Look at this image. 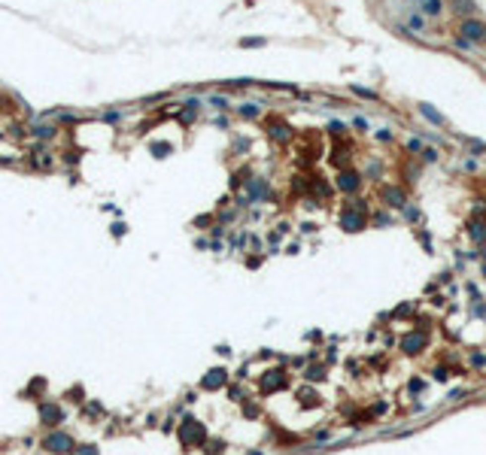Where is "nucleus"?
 <instances>
[{"instance_id":"f257e3e1","label":"nucleus","mask_w":486,"mask_h":455,"mask_svg":"<svg viewBox=\"0 0 486 455\" xmlns=\"http://www.w3.org/2000/svg\"><path fill=\"white\" fill-rule=\"evenodd\" d=\"M371 225V209H368V201L362 198H350L340 209V231L347 234H359Z\"/></svg>"},{"instance_id":"f03ea898","label":"nucleus","mask_w":486,"mask_h":455,"mask_svg":"<svg viewBox=\"0 0 486 455\" xmlns=\"http://www.w3.org/2000/svg\"><path fill=\"white\" fill-rule=\"evenodd\" d=\"M362 185H364V176L359 170H353V167H344V170H337V176H334V188L344 191L347 198H356L362 191Z\"/></svg>"},{"instance_id":"7ed1b4c3","label":"nucleus","mask_w":486,"mask_h":455,"mask_svg":"<svg viewBox=\"0 0 486 455\" xmlns=\"http://www.w3.org/2000/svg\"><path fill=\"white\" fill-rule=\"evenodd\" d=\"M377 198H380V203L386 206V209H404L410 201H407V191L401 188V185H395V182H386V185H380V191H377Z\"/></svg>"},{"instance_id":"20e7f679","label":"nucleus","mask_w":486,"mask_h":455,"mask_svg":"<svg viewBox=\"0 0 486 455\" xmlns=\"http://www.w3.org/2000/svg\"><path fill=\"white\" fill-rule=\"evenodd\" d=\"M456 34L468 37L474 46H486V18H480V15L462 18V21H459V28H456Z\"/></svg>"},{"instance_id":"39448f33","label":"nucleus","mask_w":486,"mask_h":455,"mask_svg":"<svg viewBox=\"0 0 486 455\" xmlns=\"http://www.w3.org/2000/svg\"><path fill=\"white\" fill-rule=\"evenodd\" d=\"M267 137H271L277 146H289V143L295 140V128H292L283 115H274V118H267Z\"/></svg>"},{"instance_id":"423d86ee","label":"nucleus","mask_w":486,"mask_h":455,"mask_svg":"<svg viewBox=\"0 0 486 455\" xmlns=\"http://www.w3.org/2000/svg\"><path fill=\"white\" fill-rule=\"evenodd\" d=\"M180 440H182V446H185V449L204 446V440H207V431H204V425H201L198 419H185V422H182V428H180Z\"/></svg>"},{"instance_id":"0eeeda50","label":"nucleus","mask_w":486,"mask_h":455,"mask_svg":"<svg viewBox=\"0 0 486 455\" xmlns=\"http://www.w3.org/2000/svg\"><path fill=\"white\" fill-rule=\"evenodd\" d=\"M289 386V370L286 367H274V370H264L261 376V395H271Z\"/></svg>"},{"instance_id":"6e6552de","label":"nucleus","mask_w":486,"mask_h":455,"mask_svg":"<svg viewBox=\"0 0 486 455\" xmlns=\"http://www.w3.org/2000/svg\"><path fill=\"white\" fill-rule=\"evenodd\" d=\"M246 201H249V203L271 201V185H267V179H261V176L255 179V176H252V179L246 182Z\"/></svg>"},{"instance_id":"1a4fd4ad","label":"nucleus","mask_w":486,"mask_h":455,"mask_svg":"<svg viewBox=\"0 0 486 455\" xmlns=\"http://www.w3.org/2000/svg\"><path fill=\"white\" fill-rule=\"evenodd\" d=\"M228 386V370L225 367H213L204 379H201V389L204 392H219V389H225Z\"/></svg>"},{"instance_id":"9d476101","label":"nucleus","mask_w":486,"mask_h":455,"mask_svg":"<svg viewBox=\"0 0 486 455\" xmlns=\"http://www.w3.org/2000/svg\"><path fill=\"white\" fill-rule=\"evenodd\" d=\"M425 334H420V331H410V334H404L401 337V352L404 355H420L423 349H425Z\"/></svg>"},{"instance_id":"9b49d317","label":"nucleus","mask_w":486,"mask_h":455,"mask_svg":"<svg viewBox=\"0 0 486 455\" xmlns=\"http://www.w3.org/2000/svg\"><path fill=\"white\" fill-rule=\"evenodd\" d=\"M417 112H420V115L425 118L428 125H434V128H447V118H444V112H437V109H434L431 103L420 101V103H417Z\"/></svg>"},{"instance_id":"f8f14e48","label":"nucleus","mask_w":486,"mask_h":455,"mask_svg":"<svg viewBox=\"0 0 486 455\" xmlns=\"http://www.w3.org/2000/svg\"><path fill=\"white\" fill-rule=\"evenodd\" d=\"M350 158H353V146H347L344 143V137H337L334 140V155H331V161H334V167H350Z\"/></svg>"},{"instance_id":"ddd939ff","label":"nucleus","mask_w":486,"mask_h":455,"mask_svg":"<svg viewBox=\"0 0 486 455\" xmlns=\"http://www.w3.org/2000/svg\"><path fill=\"white\" fill-rule=\"evenodd\" d=\"M447 9H450L453 15H459V21L477 15V3H474V0H447Z\"/></svg>"},{"instance_id":"4468645a","label":"nucleus","mask_w":486,"mask_h":455,"mask_svg":"<svg viewBox=\"0 0 486 455\" xmlns=\"http://www.w3.org/2000/svg\"><path fill=\"white\" fill-rule=\"evenodd\" d=\"M43 446L52 449V452H67V449H73V440H70V434H64V431H55V434H49L43 440Z\"/></svg>"},{"instance_id":"2eb2a0df","label":"nucleus","mask_w":486,"mask_h":455,"mask_svg":"<svg viewBox=\"0 0 486 455\" xmlns=\"http://www.w3.org/2000/svg\"><path fill=\"white\" fill-rule=\"evenodd\" d=\"M420 12L428 21H437V18L447 12V0H425V3H420Z\"/></svg>"},{"instance_id":"dca6fc26","label":"nucleus","mask_w":486,"mask_h":455,"mask_svg":"<svg viewBox=\"0 0 486 455\" xmlns=\"http://www.w3.org/2000/svg\"><path fill=\"white\" fill-rule=\"evenodd\" d=\"M468 240L477 246H486V219H471L468 222Z\"/></svg>"},{"instance_id":"f3484780","label":"nucleus","mask_w":486,"mask_h":455,"mask_svg":"<svg viewBox=\"0 0 486 455\" xmlns=\"http://www.w3.org/2000/svg\"><path fill=\"white\" fill-rule=\"evenodd\" d=\"M407 28H410V34H425L431 28V21L420 9H413V12H407Z\"/></svg>"},{"instance_id":"a211bd4d","label":"nucleus","mask_w":486,"mask_h":455,"mask_svg":"<svg viewBox=\"0 0 486 455\" xmlns=\"http://www.w3.org/2000/svg\"><path fill=\"white\" fill-rule=\"evenodd\" d=\"M459 140L465 143V149H468L471 158H486V143L483 140H477V137H459Z\"/></svg>"},{"instance_id":"6ab92c4d","label":"nucleus","mask_w":486,"mask_h":455,"mask_svg":"<svg viewBox=\"0 0 486 455\" xmlns=\"http://www.w3.org/2000/svg\"><path fill=\"white\" fill-rule=\"evenodd\" d=\"M350 88V94H356V98H362V101H371V103H380V94L374 91V88H364V85H347Z\"/></svg>"},{"instance_id":"aec40b11","label":"nucleus","mask_w":486,"mask_h":455,"mask_svg":"<svg viewBox=\"0 0 486 455\" xmlns=\"http://www.w3.org/2000/svg\"><path fill=\"white\" fill-rule=\"evenodd\" d=\"M450 43H453V49H456V52H462V55H471V52L477 49V46H474L468 37H462V34H453V40H450Z\"/></svg>"},{"instance_id":"412c9836","label":"nucleus","mask_w":486,"mask_h":455,"mask_svg":"<svg viewBox=\"0 0 486 455\" xmlns=\"http://www.w3.org/2000/svg\"><path fill=\"white\" fill-rule=\"evenodd\" d=\"M40 419H43V425H58V419H64V413L58 410V406H43Z\"/></svg>"},{"instance_id":"4be33fe9","label":"nucleus","mask_w":486,"mask_h":455,"mask_svg":"<svg viewBox=\"0 0 486 455\" xmlns=\"http://www.w3.org/2000/svg\"><path fill=\"white\" fill-rule=\"evenodd\" d=\"M237 115H240V118H258V115H261V103H249V101L240 103V106H237Z\"/></svg>"},{"instance_id":"5701e85b","label":"nucleus","mask_w":486,"mask_h":455,"mask_svg":"<svg viewBox=\"0 0 486 455\" xmlns=\"http://www.w3.org/2000/svg\"><path fill=\"white\" fill-rule=\"evenodd\" d=\"M249 179H252V170H249V167H240V170L231 176V188H240V185L246 188V182H249Z\"/></svg>"},{"instance_id":"b1692460","label":"nucleus","mask_w":486,"mask_h":455,"mask_svg":"<svg viewBox=\"0 0 486 455\" xmlns=\"http://www.w3.org/2000/svg\"><path fill=\"white\" fill-rule=\"evenodd\" d=\"M437 161H441V149L437 146H425L420 152V164H437Z\"/></svg>"},{"instance_id":"393cba45","label":"nucleus","mask_w":486,"mask_h":455,"mask_svg":"<svg viewBox=\"0 0 486 455\" xmlns=\"http://www.w3.org/2000/svg\"><path fill=\"white\" fill-rule=\"evenodd\" d=\"M267 37H240V49H264Z\"/></svg>"},{"instance_id":"a878e982","label":"nucleus","mask_w":486,"mask_h":455,"mask_svg":"<svg viewBox=\"0 0 486 455\" xmlns=\"http://www.w3.org/2000/svg\"><path fill=\"white\" fill-rule=\"evenodd\" d=\"M364 176H368V179H383V161L380 158H374V161H368V170H364Z\"/></svg>"},{"instance_id":"bb28decb","label":"nucleus","mask_w":486,"mask_h":455,"mask_svg":"<svg viewBox=\"0 0 486 455\" xmlns=\"http://www.w3.org/2000/svg\"><path fill=\"white\" fill-rule=\"evenodd\" d=\"M425 149V140L423 137H410L407 140V155H413V158H420V152Z\"/></svg>"},{"instance_id":"cd10ccee","label":"nucleus","mask_w":486,"mask_h":455,"mask_svg":"<svg viewBox=\"0 0 486 455\" xmlns=\"http://www.w3.org/2000/svg\"><path fill=\"white\" fill-rule=\"evenodd\" d=\"M371 137H374L377 143H395V131H392V128H377Z\"/></svg>"},{"instance_id":"c85d7f7f","label":"nucleus","mask_w":486,"mask_h":455,"mask_svg":"<svg viewBox=\"0 0 486 455\" xmlns=\"http://www.w3.org/2000/svg\"><path fill=\"white\" fill-rule=\"evenodd\" d=\"M401 215H404L407 222H420V219H423V212H420V206H417V203H407V206L401 209Z\"/></svg>"},{"instance_id":"c756f323","label":"nucleus","mask_w":486,"mask_h":455,"mask_svg":"<svg viewBox=\"0 0 486 455\" xmlns=\"http://www.w3.org/2000/svg\"><path fill=\"white\" fill-rule=\"evenodd\" d=\"M210 106H216V109H231L228 94H210Z\"/></svg>"},{"instance_id":"7c9ffc66","label":"nucleus","mask_w":486,"mask_h":455,"mask_svg":"<svg viewBox=\"0 0 486 455\" xmlns=\"http://www.w3.org/2000/svg\"><path fill=\"white\" fill-rule=\"evenodd\" d=\"M371 225L386 228V225H392V215H389V212H371Z\"/></svg>"},{"instance_id":"2f4dec72","label":"nucleus","mask_w":486,"mask_h":455,"mask_svg":"<svg viewBox=\"0 0 486 455\" xmlns=\"http://www.w3.org/2000/svg\"><path fill=\"white\" fill-rule=\"evenodd\" d=\"M149 149H152L155 158H167V155H170V143H152Z\"/></svg>"},{"instance_id":"473e14b6","label":"nucleus","mask_w":486,"mask_h":455,"mask_svg":"<svg viewBox=\"0 0 486 455\" xmlns=\"http://www.w3.org/2000/svg\"><path fill=\"white\" fill-rule=\"evenodd\" d=\"M304 376H307L310 382H316V379H325V364H322V367H319V364H313V367H310Z\"/></svg>"},{"instance_id":"72a5a7b5","label":"nucleus","mask_w":486,"mask_h":455,"mask_svg":"<svg viewBox=\"0 0 486 455\" xmlns=\"http://www.w3.org/2000/svg\"><path fill=\"white\" fill-rule=\"evenodd\" d=\"M347 131H350V128H347V125H344V122H331V125H328V134H331V137H334V140H337V137H344V134H347Z\"/></svg>"},{"instance_id":"f704fd0d","label":"nucleus","mask_w":486,"mask_h":455,"mask_svg":"<svg viewBox=\"0 0 486 455\" xmlns=\"http://www.w3.org/2000/svg\"><path fill=\"white\" fill-rule=\"evenodd\" d=\"M413 309H417L413 303H404V306H398V309H395L392 316H395V319H407V316H413Z\"/></svg>"},{"instance_id":"c9c22d12","label":"nucleus","mask_w":486,"mask_h":455,"mask_svg":"<svg viewBox=\"0 0 486 455\" xmlns=\"http://www.w3.org/2000/svg\"><path fill=\"white\" fill-rule=\"evenodd\" d=\"M431 376H434V382H447V379H450L447 367H434V370H431Z\"/></svg>"},{"instance_id":"e433bc0d","label":"nucleus","mask_w":486,"mask_h":455,"mask_svg":"<svg viewBox=\"0 0 486 455\" xmlns=\"http://www.w3.org/2000/svg\"><path fill=\"white\" fill-rule=\"evenodd\" d=\"M471 219H486V203L483 201H477V206L471 209Z\"/></svg>"},{"instance_id":"4c0bfd02","label":"nucleus","mask_w":486,"mask_h":455,"mask_svg":"<svg viewBox=\"0 0 486 455\" xmlns=\"http://www.w3.org/2000/svg\"><path fill=\"white\" fill-rule=\"evenodd\" d=\"M353 128H359V131H368V128H371V122H368L364 115H356V118H353Z\"/></svg>"},{"instance_id":"58836bf2","label":"nucleus","mask_w":486,"mask_h":455,"mask_svg":"<svg viewBox=\"0 0 486 455\" xmlns=\"http://www.w3.org/2000/svg\"><path fill=\"white\" fill-rule=\"evenodd\" d=\"M210 446H213V449H207V455H222V452H225V443H222V440H213Z\"/></svg>"},{"instance_id":"ea45409f","label":"nucleus","mask_w":486,"mask_h":455,"mask_svg":"<svg viewBox=\"0 0 486 455\" xmlns=\"http://www.w3.org/2000/svg\"><path fill=\"white\" fill-rule=\"evenodd\" d=\"M423 389H425V382H423L420 376H413V379H410V392H423Z\"/></svg>"},{"instance_id":"a19ab883","label":"nucleus","mask_w":486,"mask_h":455,"mask_svg":"<svg viewBox=\"0 0 486 455\" xmlns=\"http://www.w3.org/2000/svg\"><path fill=\"white\" fill-rule=\"evenodd\" d=\"M471 364H474V367H483V364H486V355L474 352V355H471Z\"/></svg>"},{"instance_id":"79ce46f5","label":"nucleus","mask_w":486,"mask_h":455,"mask_svg":"<svg viewBox=\"0 0 486 455\" xmlns=\"http://www.w3.org/2000/svg\"><path fill=\"white\" fill-rule=\"evenodd\" d=\"M249 146H252V143H249L246 137H240V140L234 143V149H237V152H243V149H249Z\"/></svg>"},{"instance_id":"37998d69","label":"nucleus","mask_w":486,"mask_h":455,"mask_svg":"<svg viewBox=\"0 0 486 455\" xmlns=\"http://www.w3.org/2000/svg\"><path fill=\"white\" fill-rule=\"evenodd\" d=\"M462 167H465L468 173H474V170H477V161H474V158H465V161H462Z\"/></svg>"},{"instance_id":"c03bdc74","label":"nucleus","mask_w":486,"mask_h":455,"mask_svg":"<svg viewBox=\"0 0 486 455\" xmlns=\"http://www.w3.org/2000/svg\"><path fill=\"white\" fill-rule=\"evenodd\" d=\"M243 416H258V406H252V404H243Z\"/></svg>"},{"instance_id":"a18cd8bd","label":"nucleus","mask_w":486,"mask_h":455,"mask_svg":"<svg viewBox=\"0 0 486 455\" xmlns=\"http://www.w3.org/2000/svg\"><path fill=\"white\" fill-rule=\"evenodd\" d=\"M76 455H97V449L94 446H82V449H76Z\"/></svg>"},{"instance_id":"49530a36","label":"nucleus","mask_w":486,"mask_h":455,"mask_svg":"<svg viewBox=\"0 0 486 455\" xmlns=\"http://www.w3.org/2000/svg\"><path fill=\"white\" fill-rule=\"evenodd\" d=\"M261 264V255H252V258H246V267H258Z\"/></svg>"},{"instance_id":"de8ad7c7","label":"nucleus","mask_w":486,"mask_h":455,"mask_svg":"<svg viewBox=\"0 0 486 455\" xmlns=\"http://www.w3.org/2000/svg\"><path fill=\"white\" fill-rule=\"evenodd\" d=\"M216 125H219V128H225V131L231 128V122H228V118H225V115H219V118H216Z\"/></svg>"},{"instance_id":"09e8293b","label":"nucleus","mask_w":486,"mask_h":455,"mask_svg":"<svg viewBox=\"0 0 486 455\" xmlns=\"http://www.w3.org/2000/svg\"><path fill=\"white\" fill-rule=\"evenodd\" d=\"M301 231H304V234H316V225H313V222H304Z\"/></svg>"},{"instance_id":"8fccbe9b","label":"nucleus","mask_w":486,"mask_h":455,"mask_svg":"<svg viewBox=\"0 0 486 455\" xmlns=\"http://www.w3.org/2000/svg\"><path fill=\"white\" fill-rule=\"evenodd\" d=\"M210 222H213V215H201V219H198V222H194V225H198V228H201V225H210Z\"/></svg>"},{"instance_id":"3c124183","label":"nucleus","mask_w":486,"mask_h":455,"mask_svg":"<svg viewBox=\"0 0 486 455\" xmlns=\"http://www.w3.org/2000/svg\"><path fill=\"white\" fill-rule=\"evenodd\" d=\"M286 252H289V255H298V252H301V243H292V246H289Z\"/></svg>"},{"instance_id":"603ef678","label":"nucleus","mask_w":486,"mask_h":455,"mask_svg":"<svg viewBox=\"0 0 486 455\" xmlns=\"http://www.w3.org/2000/svg\"><path fill=\"white\" fill-rule=\"evenodd\" d=\"M462 398H465V392H462V389H456V392L450 395V401H462Z\"/></svg>"},{"instance_id":"864d4df0","label":"nucleus","mask_w":486,"mask_h":455,"mask_svg":"<svg viewBox=\"0 0 486 455\" xmlns=\"http://www.w3.org/2000/svg\"><path fill=\"white\" fill-rule=\"evenodd\" d=\"M480 252H483V261H486V246H483V249H480Z\"/></svg>"},{"instance_id":"5fc2aeb1","label":"nucleus","mask_w":486,"mask_h":455,"mask_svg":"<svg viewBox=\"0 0 486 455\" xmlns=\"http://www.w3.org/2000/svg\"><path fill=\"white\" fill-rule=\"evenodd\" d=\"M413 3H417V6H420V3H425V0H413Z\"/></svg>"},{"instance_id":"6e6d98bb","label":"nucleus","mask_w":486,"mask_h":455,"mask_svg":"<svg viewBox=\"0 0 486 455\" xmlns=\"http://www.w3.org/2000/svg\"><path fill=\"white\" fill-rule=\"evenodd\" d=\"M483 276H486V261H483Z\"/></svg>"},{"instance_id":"4d7b16f0","label":"nucleus","mask_w":486,"mask_h":455,"mask_svg":"<svg viewBox=\"0 0 486 455\" xmlns=\"http://www.w3.org/2000/svg\"><path fill=\"white\" fill-rule=\"evenodd\" d=\"M246 455H261V452H246Z\"/></svg>"}]
</instances>
